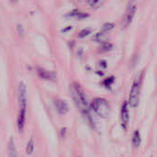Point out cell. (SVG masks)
<instances>
[{
  "label": "cell",
  "instance_id": "12",
  "mask_svg": "<svg viewBox=\"0 0 157 157\" xmlns=\"http://www.w3.org/2000/svg\"><path fill=\"white\" fill-rule=\"evenodd\" d=\"M33 150H34V142H33V140L31 139V140H29L27 146H26V152H27L28 154H32L33 151Z\"/></svg>",
  "mask_w": 157,
  "mask_h": 157
},
{
  "label": "cell",
  "instance_id": "14",
  "mask_svg": "<svg viewBox=\"0 0 157 157\" xmlns=\"http://www.w3.org/2000/svg\"><path fill=\"white\" fill-rule=\"evenodd\" d=\"M91 33H92L91 29H84V30H82V31L80 32V33H78V37H80V38H85Z\"/></svg>",
  "mask_w": 157,
  "mask_h": 157
},
{
  "label": "cell",
  "instance_id": "15",
  "mask_svg": "<svg viewBox=\"0 0 157 157\" xmlns=\"http://www.w3.org/2000/svg\"><path fill=\"white\" fill-rule=\"evenodd\" d=\"M99 65H100V66H101L103 68H105V67H107V64H106V62H105V60H102V61H100Z\"/></svg>",
  "mask_w": 157,
  "mask_h": 157
},
{
  "label": "cell",
  "instance_id": "11",
  "mask_svg": "<svg viewBox=\"0 0 157 157\" xmlns=\"http://www.w3.org/2000/svg\"><path fill=\"white\" fill-rule=\"evenodd\" d=\"M114 26H115V24H114V23L106 22V23H105V24H104V26H103V28H102V30H101V33L105 34V33H108L110 30H112V29L114 28Z\"/></svg>",
  "mask_w": 157,
  "mask_h": 157
},
{
  "label": "cell",
  "instance_id": "8",
  "mask_svg": "<svg viewBox=\"0 0 157 157\" xmlns=\"http://www.w3.org/2000/svg\"><path fill=\"white\" fill-rule=\"evenodd\" d=\"M68 17H72V18H75V19H78V20H82V19L88 18L89 15L87 13H82V12L78 11V10H75L71 11L68 14Z\"/></svg>",
  "mask_w": 157,
  "mask_h": 157
},
{
  "label": "cell",
  "instance_id": "6",
  "mask_svg": "<svg viewBox=\"0 0 157 157\" xmlns=\"http://www.w3.org/2000/svg\"><path fill=\"white\" fill-rule=\"evenodd\" d=\"M55 106L57 110V112L61 115H65L67 114V112L68 111V106L66 104L65 101L60 100V99H56L55 100Z\"/></svg>",
  "mask_w": 157,
  "mask_h": 157
},
{
  "label": "cell",
  "instance_id": "10",
  "mask_svg": "<svg viewBox=\"0 0 157 157\" xmlns=\"http://www.w3.org/2000/svg\"><path fill=\"white\" fill-rule=\"evenodd\" d=\"M113 47V44H110V43H104L102 44V45H100L99 47V52L100 53H105V52H108L112 49Z\"/></svg>",
  "mask_w": 157,
  "mask_h": 157
},
{
  "label": "cell",
  "instance_id": "9",
  "mask_svg": "<svg viewBox=\"0 0 157 157\" xmlns=\"http://www.w3.org/2000/svg\"><path fill=\"white\" fill-rule=\"evenodd\" d=\"M140 141H141V138H140V131L139 130H136L134 133H133V137H132V144L135 148H138L140 144Z\"/></svg>",
  "mask_w": 157,
  "mask_h": 157
},
{
  "label": "cell",
  "instance_id": "13",
  "mask_svg": "<svg viewBox=\"0 0 157 157\" xmlns=\"http://www.w3.org/2000/svg\"><path fill=\"white\" fill-rule=\"evenodd\" d=\"M114 81H115V78L114 77H108L107 78H105V80L103 82V85L105 86V87H107V88H110V85L113 84Z\"/></svg>",
  "mask_w": 157,
  "mask_h": 157
},
{
  "label": "cell",
  "instance_id": "1",
  "mask_svg": "<svg viewBox=\"0 0 157 157\" xmlns=\"http://www.w3.org/2000/svg\"><path fill=\"white\" fill-rule=\"evenodd\" d=\"M92 109L101 117L107 118L110 115V106L106 100L103 98H96L91 104Z\"/></svg>",
  "mask_w": 157,
  "mask_h": 157
},
{
  "label": "cell",
  "instance_id": "2",
  "mask_svg": "<svg viewBox=\"0 0 157 157\" xmlns=\"http://www.w3.org/2000/svg\"><path fill=\"white\" fill-rule=\"evenodd\" d=\"M142 78H143V72L142 74H140V76L133 82L130 94H129V104L132 107H137L140 103V94Z\"/></svg>",
  "mask_w": 157,
  "mask_h": 157
},
{
  "label": "cell",
  "instance_id": "4",
  "mask_svg": "<svg viewBox=\"0 0 157 157\" xmlns=\"http://www.w3.org/2000/svg\"><path fill=\"white\" fill-rule=\"evenodd\" d=\"M128 119H129V116H128V104H127V102H125L122 105V107H121V125H122L124 129H126L127 127H128Z\"/></svg>",
  "mask_w": 157,
  "mask_h": 157
},
{
  "label": "cell",
  "instance_id": "5",
  "mask_svg": "<svg viewBox=\"0 0 157 157\" xmlns=\"http://www.w3.org/2000/svg\"><path fill=\"white\" fill-rule=\"evenodd\" d=\"M37 73L38 75L43 78H45V80L48 81H56V73L49 71V70H45L42 67H37Z\"/></svg>",
  "mask_w": 157,
  "mask_h": 157
},
{
  "label": "cell",
  "instance_id": "7",
  "mask_svg": "<svg viewBox=\"0 0 157 157\" xmlns=\"http://www.w3.org/2000/svg\"><path fill=\"white\" fill-rule=\"evenodd\" d=\"M8 151H9V157H19L17 150H16V146H15V143H14V140H13L12 138L9 141Z\"/></svg>",
  "mask_w": 157,
  "mask_h": 157
},
{
  "label": "cell",
  "instance_id": "3",
  "mask_svg": "<svg viewBox=\"0 0 157 157\" xmlns=\"http://www.w3.org/2000/svg\"><path fill=\"white\" fill-rule=\"evenodd\" d=\"M135 12H136V6H130L127 10V11H126V13H125V15L123 17V20H122L123 28H126L130 24V22L132 21V19H133V17L135 15Z\"/></svg>",
  "mask_w": 157,
  "mask_h": 157
}]
</instances>
